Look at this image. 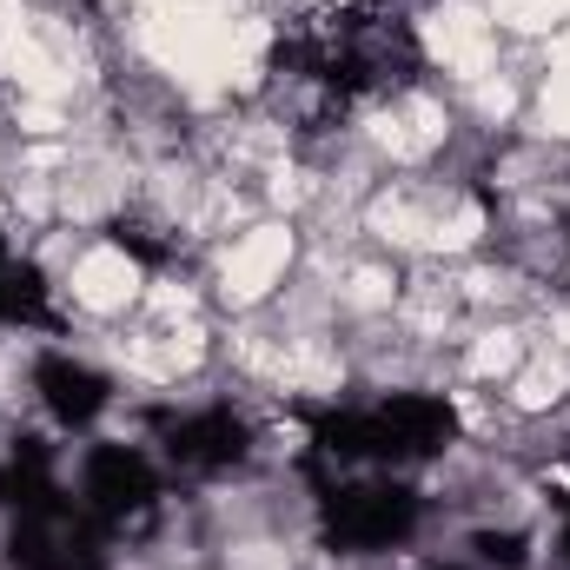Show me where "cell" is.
<instances>
[{
    "label": "cell",
    "instance_id": "6da1fadb",
    "mask_svg": "<svg viewBox=\"0 0 570 570\" xmlns=\"http://www.w3.org/2000/svg\"><path fill=\"white\" fill-rule=\"evenodd\" d=\"M292 253H298V233L279 226V219H259V226H239L219 253H213V279H219V298L233 312H259L273 305V292L292 273Z\"/></svg>",
    "mask_w": 570,
    "mask_h": 570
}]
</instances>
